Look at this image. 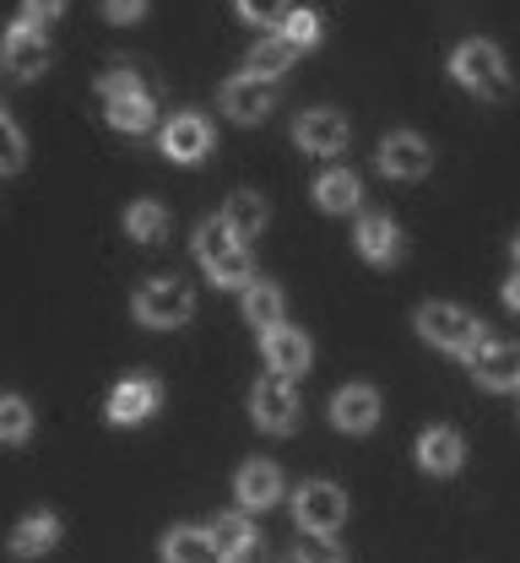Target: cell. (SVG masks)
Segmentation results:
<instances>
[{
	"instance_id": "cell-1",
	"label": "cell",
	"mask_w": 520,
	"mask_h": 563,
	"mask_svg": "<svg viewBox=\"0 0 520 563\" xmlns=\"http://www.w3.org/2000/svg\"><path fill=\"white\" fill-rule=\"evenodd\" d=\"M450 76H455L466 92H477L483 103H505V98H510V66H505V55H499L488 38H466V44L450 55Z\"/></svg>"
},
{
	"instance_id": "cell-2",
	"label": "cell",
	"mask_w": 520,
	"mask_h": 563,
	"mask_svg": "<svg viewBox=\"0 0 520 563\" xmlns=\"http://www.w3.org/2000/svg\"><path fill=\"white\" fill-rule=\"evenodd\" d=\"M196 261H201V272L212 282H223V287H244L250 282V255H244V239H233L228 233V222H201V233H196Z\"/></svg>"
},
{
	"instance_id": "cell-3",
	"label": "cell",
	"mask_w": 520,
	"mask_h": 563,
	"mask_svg": "<svg viewBox=\"0 0 520 563\" xmlns=\"http://www.w3.org/2000/svg\"><path fill=\"white\" fill-rule=\"evenodd\" d=\"M196 314V287L185 277H152L142 292H136V320L152 325V331H174Z\"/></svg>"
},
{
	"instance_id": "cell-4",
	"label": "cell",
	"mask_w": 520,
	"mask_h": 563,
	"mask_svg": "<svg viewBox=\"0 0 520 563\" xmlns=\"http://www.w3.org/2000/svg\"><path fill=\"white\" fill-rule=\"evenodd\" d=\"M418 331H423L434 347L461 352V357H472V352L488 342V336H483V320H472V314L455 309V303H423V309H418Z\"/></svg>"
},
{
	"instance_id": "cell-5",
	"label": "cell",
	"mask_w": 520,
	"mask_h": 563,
	"mask_svg": "<svg viewBox=\"0 0 520 563\" xmlns=\"http://www.w3.org/2000/svg\"><path fill=\"white\" fill-rule=\"evenodd\" d=\"M0 55H5V70L16 76V81H33V76H44L49 70V38H44V27L38 22H11L5 27V38H0Z\"/></svg>"
},
{
	"instance_id": "cell-6",
	"label": "cell",
	"mask_w": 520,
	"mask_h": 563,
	"mask_svg": "<svg viewBox=\"0 0 520 563\" xmlns=\"http://www.w3.org/2000/svg\"><path fill=\"white\" fill-rule=\"evenodd\" d=\"M294 515H298V531H336L347 520V493L336 483H303L294 493Z\"/></svg>"
},
{
	"instance_id": "cell-7",
	"label": "cell",
	"mask_w": 520,
	"mask_h": 563,
	"mask_svg": "<svg viewBox=\"0 0 520 563\" xmlns=\"http://www.w3.org/2000/svg\"><path fill=\"white\" fill-rule=\"evenodd\" d=\"M250 412H255V422H261L266 433H294V422H298L294 379H288V374L261 379V385H255V396H250Z\"/></svg>"
},
{
	"instance_id": "cell-8",
	"label": "cell",
	"mask_w": 520,
	"mask_h": 563,
	"mask_svg": "<svg viewBox=\"0 0 520 563\" xmlns=\"http://www.w3.org/2000/svg\"><path fill=\"white\" fill-rule=\"evenodd\" d=\"M429 163H434L429 141L412 136V131H390V136L379 141V174L385 179H423Z\"/></svg>"
},
{
	"instance_id": "cell-9",
	"label": "cell",
	"mask_w": 520,
	"mask_h": 563,
	"mask_svg": "<svg viewBox=\"0 0 520 563\" xmlns=\"http://www.w3.org/2000/svg\"><path fill=\"white\" fill-rule=\"evenodd\" d=\"M157 401H163V385L147 379V374H136V379H125V385H114L109 390V422L114 428H131V422H147L157 412Z\"/></svg>"
},
{
	"instance_id": "cell-10",
	"label": "cell",
	"mask_w": 520,
	"mask_h": 563,
	"mask_svg": "<svg viewBox=\"0 0 520 563\" xmlns=\"http://www.w3.org/2000/svg\"><path fill=\"white\" fill-rule=\"evenodd\" d=\"M212 152V125L201 114H174L163 125V157L168 163H201Z\"/></svg>"
},
{
	"instance_id": "cell-11",
	"label": "cell",
	"mask_w": 520,
	"mask_h": 563,
	"mask_svg": "<svg viewBox=\"0 0 520 563\" xmlns=\"http://www.w3.org/2000/svg\"><path fill=\"white\" fill-rule=\"evenodd\" d=\"M466 363H472L477 385H488V390H516L520 385V347L516 342H483Z\"/></svg>"
},
{
	"instance_id": "cell-12",
	"label": "cell",
	"mask_w": 520,
	"mask_h": 563,
	"mask_svg": "<svg viewBox=\"0 0 520 563\" xmlns=\"http://www.w3.org/2000/svg\"><path fill=\"white\" fill-rule=\"evenodd\" d=\"M223 109L239 120V125L266 120V114H272V81H266V76H255V70L233 76V81L223 87Z\"/></svg>"
},
{
	"instance_id": "cell-13",
	"label": "cell",
	"mask_w": 520,
	"mask_h": 563,
	"mask_svg": "<svg viewBox=\"0 0 520 563\" xmlns=\"http://www.w3.org/2000/svg\"><path fill=\"white\" fill-rule=\"evenodd\" d=\"M294 141L303 146V152H314V157L342 152V146H347V120H342L336 109H309V114H298Z\"/></svg>"
},
{
	"instance_id": "cell-14",
	"label": "cell",
	"mask_w": 520,
	"mask_h": 563,
	"mask_svg": "<svg viewBox=\"0 0 520 563\" xmlns=\"http://www.w3.org/2000/svg\"><path fill=\"white\" fill-rule=\"evenodd\" d=\"M103 109H109V125H114V131H131V136L152 131V120H157V103H152L147 81H136V87H125V92L103 98Z\"/></svg>"
},
{
	"instance_id": "cell-15",
	"label": "cell",
	"mask_w": 520,
	"mask_h": 563,
	"mask_svg": "<svg viewBox=\"0 0 520 563\" xmlns=\"http://www.w3.org/2000/svg\"><path fill=\"white\" fill-rule=\"evenodd\" d=\"M358 250H364V261H374V266L401 261V228L385 211H364L358 217Z\"/></svg>"
},
{
	"instance_id": "cell-16",
	"label": "cell",
	"mask_w": 520,
	"mask_h": 563,
	"mask_svg": "<svg viewBox=\"0 0 520 563\" xmlns=\"http://www.w3.org/2000/svg\"><path fill=\"white\" fill-rule=\"evenodd\" d=\"M331 422H336L342 433H369L374 422H379V396H374L369 385H347V390H336Z\"/></svg>"
},
{
	"instance_id": "cell-17",
	"label": "cell",
	"mask_w": 520,
	"mask_h": 563,
	"mask_svg": "<svg viewBox=\"0 0 520 563\" xmlns=\"http://www.w3.org/2000/svg\"><path fill=\"white\" fill-rule=\"evenodd\" d=\"M261 347H266V363L277 368V374H303L309 368V336L294 331V325H272L266 336H261Z\"/></svg>"
},
{
	"instance_id": "cell-18",
	"label": "cell",
	"mask_w": 520,
	"mask_h": 563,
	"mask_svg": "<svg viewBox=\"0 0 520 563\" xmlns=\"http://www.w3.org/2000/svg\"><path fill=\"white\" fill-rule=\"evenodd\" d=\"M461 455H466V439H461L455 428H429V433L418 439V466L434 472V477H450V472L461 466Z\"/></svg>"
},
{
	"instance_id": "cell-19",
	"label": "cell",
	"mask_w": 520,
	"mask_h": 563,
	"mask_svg": "<svg viewBox=\"0 0 520 563\" xmlns=\"http://www.w3.org/2000/svg\"><path fill=\"white\" fill-rule=\"evenodd\" d=\"M233 493H239L244 509H272V504L283 498V472H277L272 461H250V466L239 472Z\"/></svg>"
},
{
	"instance_id": "cell-20",
	"label": "cell",
	"mask_w": 520,
	"mask_h": 563,
	"mask_svg": "<svg viewBox=\"0 0 520 563\" xmlns=\"http://www.w3.org/2000/svg\"><path fill=\"white\" fill-rule=\"evenodd\" d=\"M55 542H60V520H55L49 509L27 515V520L11 531V553H16V559H44Z\"/></svg>"
},
{
	"instance_id": "cell-21",
	"label": "cell",
	"mask_w": 520,
	"mask_h": 563,
	"mask_svg": "<svg viewBox=\"0 0 520 563\" xmlns=\"http://www.w3.org/2000/svg\"><path fill=\"white\" fill-rule=\"evenodd\" d=\"M163 563H223V553H218V542H212L207 531L174 526V531L163 537Z\"/></svg>"
},
{
	"instance_id": "cell-22",
	"label": "cell",
	"mask_w": 520,
	"mask_h": 563,
	"mask_svg": "<svg viewBox=\"0 0 520 563\" xmlns=\"http://www.w3.org/2000/svg\"><path fill=\"white\" fill-rule=\"evenodd\" d=\"M244 320L266 336L272 325H283V287L277 282H244Z\"/></svg>"
},
{
	"instance_id": "cell-23",
	"label": "cell",
	"mask_w": 520,
	"mask_h": 563,
	"mask_svg": "<svg viewBox=\"0 0 520 563\" xmlns=\"http://www.w3.org/2000/svg\"><path fill=\"white\" fill-rule=\"evenodd\" d=\"M314 201H320V211H358L364 185H358V174L331 168V174H320V179H314Z\"/></svg>"
},
{
	"instance_id": "cell-24",
	"label": "cell",
	"mask_w": 520,
	"mask_h": 563,
	"mask_svg": "<svg viewBox=\"0 0 520 563\" xmlns=\"http://www.w3.org/2000/svg\"><path fill=\"white\" fill-rule=\"evenodd\" d=\"M223 222H228L233 239H255V233L266 228V201H261L255 190H239V196H228Z\"/></svg>"
},
{
	"instance_id": "cell-25",
	"label": "cell",
	"mask_w": 520,
	"mask_h": 563,
	"mask_svg": "<svg viewBox=\"0 0 520 563\" xmlns=\"http://www.w3.org/2000/svg\"><path fill=\"white\" fill-rule=\"evenodd\" d=\"M207 537L218 542L223 563H239L250 548H255V531H250V520H244V515H218V520L207 526Z\"/></svg>"
},
{
	"instance_id": "cell-26",
	"label": "cell",
	"mask_w": 520,
	"mask_h": 563,
	"mask_svg": "<svg viewBox=\"0 0 520 563\" xmlns=\"http://www.w3.org/2000/svg\"><path fill=\"white\" fill-rule=\"evenodd\" d=\"M294 55H298L294 44H288L283 33H272V38H261V44L250 49V70H255V76H266V81H277L283 70L294 66Z\"/></svg>"
},
{
	"instance_id": "cell-27",
	"label": "cell",
	"mask_w": 520,
	"mask_h": 563,
	"mask_svg": "<svg viewBox=\"0 0 520 563\" xmlns=\"http://www.w3.org/2000/svg\"><path fill=\"white\" fill-rule=\"evenodd\" d=\"M125 233H131L136 244H157V239L168 233V211L157 207V201H136V207L125 211Z\"/></svg>"
},
{
	"instance_id": "cell-28",
	"label": "cell",
	"mask_w": 520,
	"mask_h": 563,
	"mask_svg": "<svg viewBox=\"0 0 520 563\" xmlns=\"http://www.w3.org/2000/svg\"><path fill=\"white\" fill-rule=\"evenodd\" d=\"M33 439V407L22 396H0V444H27Z\"/></svg>"
},
{
	"instance_id": "cell-29",
	"label": "cell",
	"mask_w": 520,
	"mask_h": 563,
	"mask_svg": "<svg viewBox=\"0 0 520 563\" xmlns=\"http://www.w3.org/2000/svg\"><path fill=\"white\" fill-rule=\"evenodd\" d=\"M298 563H347V553H342V542H331V531H303Z\"/></svg>"
},
{
	"instance_id": "cell-30",
	"label": "cell",
	"mask_w": 520,
	"mask_h": 563,
	"mask_svg": "<svg viewBox=\"0 0 520 563\" xmlns=\"http://www.w3.org/2000/svg\"><path fill=\"white\" fill-rule=\"evenodd\" d=\"M277 33H283V38H288L294 49H309V44L320 38V16L298 5V11H288V16H283V27H277Z\"/></svg>"
},
{
	"instance_id": "cell-31",
	"label": "cell",
	"mask_w": 520,
	"mask_h": 563,
	"mask_svg": "<svg viewBox=\"0 0 520 563\" xmlns=\"http://www.w3.org/2000/svg\"><path fill=\"white\" fill-rule=\"evenodd\" d=\"M22 163H27V136L0 114V174H16Z\"/></svg>"
},
{
	"instance_id": "cell-32",
	"label": "cell",
	"mask_w": 520,
	"mask_h": 563,
	"mask_svg": "<svg viewBox=\"0 0 520 563\" xmlns=\"http://www.w3.org/2000/svg\"><path fill=\"white\" fill-rule=\"evenodd\" d=\"M239 11L250 22H283L288 16V0H239Z\"/></svg>"
},
{
	"instance_id": "cell-33",
	"label": "cell",
	"mask_w": 520,
	"mask_h": 563,
	"mask_svg": "<svg viewBox=\"0 0 520 563\" xmlns=\"http://www.w3.org/2000/svg\"><path fill=\"white\" fill-rule=\"evenodd\" d=\"M98 5L109 22H142V11H147V0H98Z\"/></svg>"
},
{
	"instance_id": "cell-34",
	"label": "cell",
	"mask_w": 520,
	"mask_h": 563,
	"mask_svg": "<svg viewBox=\"0 0 520 563\" xmlns=\"http://www.w3.org/2000/svg\"><path fill=\"white\" fill-rule=\"evenodd\" d=\"M66 11V0H22V16L27 22H55Z\"/></svg>"
},
{
	"instance_id": "cell-35",
	"label": "cell",
	"mask_w": 520,
	"mask_h": 563,
	"mask_svg": "<svg viewBox=\"0 0 520 563\" xmlns=\"http://www.w3.org/2000/svg\"><path fill=\"white\" fill-rule=\"evenodd\" d=\"M505 303H510V309H520V272L505 282Z\"/></svg>"
},
{
	"instance_id": "cell-36",
	"label": "cell",
	"mask_w": 520,
	"mask_h": 563,
	"mask_svg": "<svg viewBox=\"0 0 520 563\" xmlns=\"http://www.w3.org/2000/svg\"><path fill=\"white\" fill-rule=\"evenodd\" d=\"M516 266H520V233H516Z\"/></svg>"
},
{
	"instance_id": "cell-37",
	"label": "cell",
	"mask_w": 520,
	"mask_h": 563,
	"mask_svg": "<svg viewBox=\"0 0 520 563\" xmlns=\"http://www.w3.org/2000/svg\"><path fill=\"white\" fill-rule=\"evenodd\" d=\"M0 114H5V109H0Z\"/></svg>"
}]
</instances>
